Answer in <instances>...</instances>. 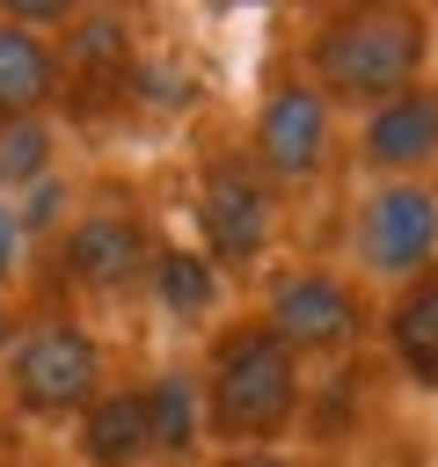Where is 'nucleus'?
<instances>
[{
    "label": "nucleus",
    "instance_id": "6e6552de",
    "mask_svg": "<svg viewBox=\"0 0 438 467\" xmlns=\"http://www.w3.org/2000/svg\"><path fill=\"white\" fill-rule=\"evenodd\" d=\"M372 299L438 263V182H358L336 204L328 248Z\"/></svg>",
    "mask_w": 438,
    "mask_h": 467
},
{
    "label": "nucleus",
    "instance_id": "f257e3e1",
    "mask_svg": "<svg viewBox=\"0 0 438 467\" xmlns=\"http://www.w3.org/2000/svg\"><path fill=\"white\" fill-rule=\"evenodd\" d=\"M285 66L350 124L402 88L438 73V7L416 0H336L292 22Z\"/></svg>",
    "mask_w": 438,
    "mask_h": 467
},
{
    "label": "nucleus",
    "instance_id": "2eb2a0df",
    "mask_svg": "<svg viewBox=\"0 0 438 467\" xmlns=\"http://www.w3.org/2000/svg\"><path fill=\"white\" fill-rule=\"evenodd\" d=\"M204 102V73H197V51L190 44H168V36H146L139 58H131V80H124V124H182L197 117Z\"/></svg>",
    "mask_w": 438,
    "mask_h": 467
},
{
    "label": "nucleus",
    "instance_id": "423d86ee",
    "mask_svg": "<svg viewBox=\"0 0 438 467\" xmlns=\"http://www.w3.org/2000/svg\"><path fill=\"white\" fill-rule=\"evenodd\" d=\"M241 306H248L277 343H292L307 365H350V358H372L380 299H372L336 255H299V248H285V255L241 292Z\"/></svg>",
    "mask_w": 438,
    "mask_h": 467
},
{
    "label": "nucleus",
    "instance_id": "6ab92c4d",
    "mask_svg": "<svg viewBox=\"0 0 438 467\" xmlns=\"http://www.w3.org/2000/svg\"><path fill=\"white\" fill-rule=\"evenodd\" d=\"M22 277H29V241H22L15 204H0V299H15V292H22Z\"/></svg>",
    "mask_w": 438,
    "mask_h": 467
},
{
    "label": "nucleus",
    "instance_id": "aec40b11",
    "mask_svg": "<svg viewBox=\"0 0 438 467\" xmlns=\"http://www.w3.org/2000/svg\"><path fill=\"white\" fill-rule=\"evenodd\" d=\"M204 467H307V452H212Z\"/></svg>",
    "mask_w": 438,
    "mask_h": 467
},
{
    "label": "nucleus",
    "instance_id": "a211bd4d",
    "mask_svg": "<svg viewBox=\"0 0 438 467\" xmlns=\"http://www.w3.org/2000/svg\"><path fill=\"white\" fill-rule=\"evenodd\" d=\"M73 197H80V175H51V182H36L29 197H15V219H22V241H29V255L66 226V212H73Z\"/></svg>",
    "mask_w": 438,
    "mask_h": 467
},
{
    "label": "nucleus",
    "instance_id": "9b49d317",
    "mask_svg": "<svg viewBox=\"0 0 438 467\" xmlns=\"http://www.w3.org/2000/svg\"><path fill=\"white\" fill-rule=\"evenodd\" d=\"M146 306H153L161 328H175V336L197 343L204 328H219V321L241 306V292L212 270V255H204L190 234H161L153 270H146Z\"/></svg>",
    "mask_w": 438,
    "mask_h": 467
},
{
    "label": "nucleus",
    "instance_id": "412c9836",
    "mask_svg": "<svg viewBox=\"0 0 438 467\" xmlns=\"http://www.w3.org/2000/svg\"><path fill=\"white\" fill-rule=\"evenodd\" d=\"M0 467H29V431L0 409Z\"/></svg>",
    "mask_w": 438,
    "mask_h": 467
},
{
    "label": "nucleus",
    "instance_id": "f8f14e48",
    "mask_svg": "<svg viewBox=\"0 0 438 467\" xmlns=\"http://www.w3.org/2000/svg\"><path fill=\"white\" fill-rule=\"evenodd\" d=\"M372 350H380L387 379H402L409 394H431V401H438V263L416 270L409 285L380 292Z\"/></svg>",
    "mask_w": 438,
    "mask_h": 467
},
{
    "label": "nucleus",
    "instance_id": "4468645a",
    "mask_svg": "<svg viewBox=\"0 0 438 467\" xmlns=\"http://www.w3.org/2000/svg\"><path fill=\"white\" fill-rule=\"evenodd\" d=\"M66 452H73V467H153L139 372H117V379L66 423Z\"/></svg>",
    "mask_w": 438,
    "mask_h": 467
},
{
    "label": "nucleus",
    "instance_id": "f03ea898",
    "mask_svg": "<svg viewBox=\"0 0 438 467\" xmlns=\"http://www.w3.org/2000/svg\"><path fill=\"white\" fill-rule=\"evenodd\" d=\"M161 212L153 197L139 190V175H117V168H95L80 175V197L66 212V226L29 255L36 285L29 299H51V306H73V314H131L146 306V270H153V248H161Z\"/></svg>",
    "mask_w": 438,
    "mask_h": 467
},
{
    "label": "nucleus",
    "instance_id": "ddd939ff",
    "mask_svg": "<svg viewBox=\"0 0 438 467\" xmlns=\"http://www.w3.org/2000/svg\"><path fill=\"white\" fill-rule=\"evenodd\" d=\"M139 401H146V438H153V467H204L212 438H204V401H197V372L190 358H161L139 372Z\"/></svg>",
    "mask_w": 438,
    "mask_h": 467
},
{
    "label": "nucleus",
    "instance_id": "39448f33",
    "mask_svg": "<svg viewBox=\"0 0 438 467\" xmlns=\"http://www.w3.org/2000/svg\"><path fill=\"white\" fill-rule=\"evenodd\" d=\"M117 350L102 336V321L51 306V299H22L15 336L0 350V409L36 438V431H66L110 379H117Z\"/></svg>",
    "mask_w": 438,
    "mask_h": 467
},
{
    "label": "nucleus",
    "instance_id": "1a4fd4ad",
    "mask_svg": "<svg viewBox=\"0 0 438 467\" xmlns=\"http://www.w3.org/2000/svg\"><path fill=\"white\" fill-rule=\"evenodd\" d=\"M146 44V15L131 7H73L58 29V124L73 131H117L124 124V80Z\"/></svg>",
    "mask_w": 438,
    "mask_h": 467
},
{
    "label": "nucleus",
    "instance_id": "4be33fe9",
    "mask_svg": "<svg viewBox=\"0 0 438 467\" xmlns=\"http://www.w3.org/2000/svg\"><path fill=\"white\" fill-rule=\"evenodd\" d=\"M307 467H343V460H307Z\"/></svg>",
    "mask_w": 438,
    "mask_h": 467
},
{
    "label": "nucleus",
    "instance_id": "7ed1b4c3",
    "mask_svg": "<svg viewBox=\"0 0 438 467\" xmlns=\"http://www.w3.org/2000/svg\"><path fill=\"white\" fill-rule=\"evenodd\" d=\"M197 401H204V438L212 452H285L307 423L314 365L277 343L248 306H234L219 328H204L190 350Z\"/></svg>",
    "mask_w": 438,
    "mask_h": 467
},
{
    "label": "nucleus",
    "instance_id": "f3484780",
    "mask_svg": "<svg viewBox=\"0 0 438 467\" xmlns=\"http://www.w3.org/2000/svg\"><path fill=\"white\" fill-rule=\"evenodd\" d=\"M66 124L58 117H29V124H0V204L29 197L36 182H51L66 168Z\"/></svg>",
    "mask_w": 438,
    "mask_h": 467
},
{
    "label": "nucleus",
    "instance_id": "9d476101",
    "mask_svg": "<svg viewBox=\"0 0 438 467\" xmlns=\"http://www.w3.org/2000/svg\"><path fill=\"white\" fill-rule=\"evenodd\" d=\"M343 168H358V182H438V73L350 117Z\"/></svg>",
    "mask_w": 438,
    "mask_h": 467
},
{
    "label": "nucleus",
    "instance_id": "dca6fc26",
    "mask_svg": "<svg viewBox=\"0 0 438 467\" xmlns=\"http://www.w3.org/2000/svg\"><path fill=\"white\" fill-rule=\"evenodd\" d=\"M29 117H58V36L0 7V124H29Z\"/></svg>",
    "mask_w": 438,
    "mask_h": 467
},
{
    "label": "nucleus",
    "instance_id": "0eeeda50",
    "mask_svg": "<svg viewBox=\"0 0 438 467\" xmlns=\"http://www.w3.org/2000/svg\"><path fill=\"white\" fill-rule=\"evenodd\" d=\"M234 139H241V153L263 168V182L285 190L292 204L321 197V190L343 175V117H336L285 58L263 73V88H256V102H248V117H241Z\"/></svg>",
    "mask_w": 438,
    "mask_h": 467
},
{
    "label": "nucleus",
    "instance_id": "20e7f679",
    "mask_svg": "<svg viewBox=\"0 0 438 467\" xmlns=\"http://www.w3.org/2000/svg\"><path fill=\"white\" fill-rule=\"evenodd\" d=\"M292 197L263 182V168L241 153L234 131L204 124L190 139V168H182V219H190V241L212 255V270L248 292L292 241Z\"/></svg>",
    "mask_w": 438,
    "mask_h": 467
}]
</instances>
